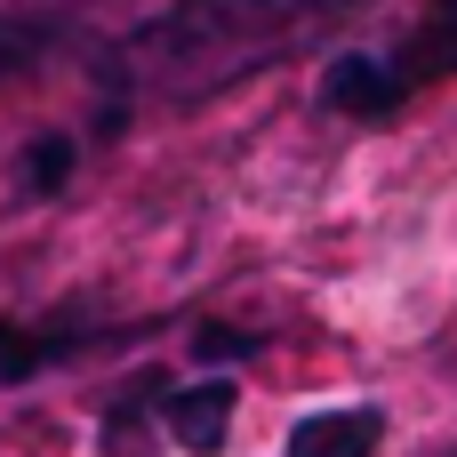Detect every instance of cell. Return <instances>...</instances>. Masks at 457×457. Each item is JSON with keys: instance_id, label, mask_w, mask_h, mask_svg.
<instances>
[{"instance_id": "obj_4", "label": "cell", "mask_w": 457, "mask_h": 457, "mask_svg": "<svg viewBox=\"0 0 457 457\" xmlns=\"http://www.w3.org/2000/svg\"><path fill=\"white\" fill-rule=\"evenodd\" d=\"M24 177H32V193H56V185L72 177V145H64V137H40L32 161H24Z\"/></svg>"}, {"instance_id": "obj_5", "label": "cell", "mask_w": 457, "mask_h": 457, "mask_svg": "<svg viewBox=\"0 0 457 457\" xmlns=\"http://www.w3.org/2000/svg\"><path fill=\"white\" fill-rule=\"evenodd\" d=\"M32 370H40V345H32L24 329H0V378L16 386V378H32Z\"/></svg>"}, {"instance_id": "obj_2", "label": "cell", "mask_w": 457, "mask_h": 457, "mask_svg": "<svg viewBox=\"0 0 457 457\" xmlns=\"http://www.w3.org/2000/svg\"><path fill=\"white\" fill-rule=\"evenodd\" d=\"M386 434L378 410H313L289 426V457H370Z\"/></svg>"}, {"instance_id": "obj_1", "label": "cell", "mask_w": 457, "mask_h": 457, "mask_svg": "<svg viewBox=\"0 0 457 457\" xmlns=\"http://www.w3.org/2000/svg\"><path fill=\"white\" fill-rule=\"evenodd\" d=\"M402 80H410V72H402V64H386V56H337L321 88H329V104H337V112L378 120V112H394V104H402Z\"/></svg>"}, {"instance_id": "obj_3", "label": "cell", "mask_w": 457, "mask_h": 457, "mask_svg": "<svg viewBox=\"0 0 457 457\" xmlns=\"http://www.w3.org/2000/svg\"><path fill=\"white\" fill-rule=\"evenodd\" d=\"M225 426H233V386H225V378H209V386H193V394L169 402V434H177L193 457L225 450Z\"/></svg>"}, {"instance_id": "obj_6", "label": "cell", "mask_w": 457, "mask_h": 457, "mask_svg": "<svg viewBox=\"0 0 457 457\" xmlns=\"http://www.w3.org/2000/svg\"><path fill=\"white\" fill-rule=\"evenodd\" d=\"M193 353H209V361H241L249 353V337H233V329H201V345Z\"/></svg>"}]
</instances>
